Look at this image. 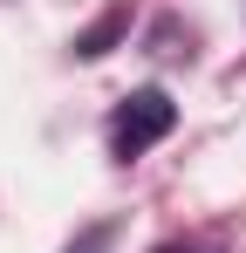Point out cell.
I'll return each mask as SVG.
<instances>
[{
    "label": "cell",
    "mask_w": 246,
    "mask_h": 253,
    "mask_svg": "<svg viewBox=\"0 0 246 253\" xmlns=\"http://www.w3.org/2000/svg\"><path fill=\"white\" fill-rule=\"evenodd\" d=\"M171 124H178V103H171L158 83H151V89H130V96L117 103V117H110V158H117V165L144 158L151 144L171 137Z\"/></svg>",
    "instance_id": "1"
},
{
    "label": "cell",
    "mask_w": 246,
    "mask_h": 253,
    "mask_svg": "<svg viewBox=\"0 0 246 253\" xmlns=\"http://www.w3.org/2000/svg\"><path fill=\"white\" fill-rule=\"evenodd\" d=\"M123 28H130V14H123V7H110V14H103L96 28H82V35H76V55H82V62H96V55H110V48L123 42Z\"/></svg>",
    "instance_id": "2"
},
{
    "label": "cell",
    "mask_w": 246,
    "mask_h": 253,
    "mask_svg": "<svg viewBox=\"0 0 246 253\" xmlns=\"http://www.w3.org/2000/svg\"><path fill=\"white\" fill-rule=\"evenodd\" d=\"M110 240H117V226L103 219V226H82V233H76V240H69L62 253H110Z\"/></svg>",
    "instance_id": "3"
},
{
    "label": "cell",
    "mask_w": 246,
    "mask_h": 253,
    "mask_svg": "<svg viewBox=\"0 0 246 253\" xmlns=\"http://www.w3.org/2000/svg\"><path fill=\"white\" fill-rule=\"evenodd\" d=\"M158 253H192V247H158Z\"/></svg>",
    "instance_id": "4"
}]
</instances>
